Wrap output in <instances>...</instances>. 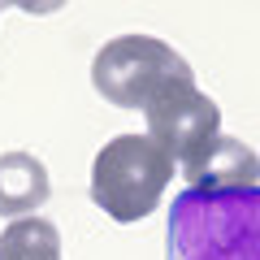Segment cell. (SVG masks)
I'll list each match as a JSON object with an SVG mask.
<instances>
[{
  "mask_svg": "<svg viewBox=\"0 0 260 260\" xmlns=\"http://www.w3.org/2000/svg\"><path fill=\"white\" fill-rule=\"evenodd\" d=\"M169 182L174 156L148 135H117L91 160V204L121 225L156 213Z\"/></svg>",
  "mask_w": 260,
  "mask_h": 260,
  "instance_id": "obj_2",
  "label": "cell"
},
{
  "mask_svg": "<svg viewBox=\"0 0 260 260\" xmlns=\"http://www.w3.org/2000/svg\"><path fill=\"white\" fill-rule=\"evenodd\" d=\"M0 260H61V230L48 217L9 221L0 234Z\"/></svg>",
  "mask_w": 260,
  "mask_h": 260,
  "instance_id": "obj_7",
  "label": "cell"
},
{
  "mask_svg": "<svg viewBox=\"0 0 260 260\" xmlns=\"http://www.w3.org/2000/svg\"><path fill=\"white\" fill-rule=\"evenodd\" d=\"M143 117H148V139H156L174 156V165L191 160L200 148H208L221 135V109H217L213 95H204L195 87V78L169 83L143 109Z\"/></svg>",
  "mask_w": 260,
  "mask_h": 260,
  "instance_id": "obj_4",
  "label": "cell"
},
{
  "mask_svg": "<svg viewBox=\"0 0 260 260\" xmlns=\"http://www.w3.org/2000/svg\"><path fill=\"white\" fill-rule=\"evenodd\" d=\"M52 195V178L48 165L30 152H5L0 156V217L22 221V217H39V208Z\"/></svg>",
  "mask_w": 260,
  "mask_h": 260,
  "instance_id": "obj_6",
  "label": "cell"
},
{
  "mask_svg": "<svg viewBox=\"0 0 260 260\" xmlns=\"http://www.w3.org/2000/svg\"><path fill=\"white\" fill-rule=\"evenodd\" d=\"M178 78H195V74L156 35H117L91 61V87L117 109H148Z\"/></svg>",
  "mask_w": 260,
  "mask_h": 260,
  "instance_id": "obj_3",
  "label": "cell"
},
{
  "mask_svg": "<svg viewBox=\"0 0 260 260\" xmlns=\"http://www.w3.org/2000/svg\"><path fill=\"white\" fill-rule=\"evenodd\" d=\"M186 191H247L260 186V156L234 135H217L208 148L182 160Z\"/></svg>",
  "mask_w": 260,
  "mask_h": 260,
  "instance_id": "obj_5",
  "label": "cell"
},
{
  "mask_svg": "<svg viewBox=\"0 0 260 260\" xmlns=\"http://www.w3.org/2000/svg\"><path fill=\"white\" fill-rule=\"evenodd\" d=\"M165 260H260V186L178 191L165 221Z\"/></svg>",
  "mask_w": 260,
  "mask_h": 260,
  "instance_id": "obj_1",
  "label": "cell"
}]
</instances>
